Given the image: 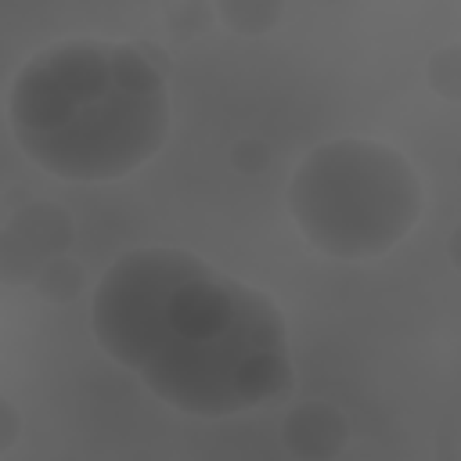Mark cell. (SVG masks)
Listing matches in <instances>:
<instances>
[{
    "mask_svg": "<svg viewBox=\"0 0 461 461\" xmlns=\"http://www.w3.org/2000/svg\"><path fill=\"white\" fill-rule=\"evenodd\" d=\"M90 328L115 364L191 418L270 407L295 382L277 303L187 249L122 252L94 288Z\"/></svg>",
    "mask_w": 461,
    "mask_h": 461,
    "instance_id": "1",
    "label": "cell"
},
{
    "mask_svg": "<svg viewBox=\"0 0 461 461\" xmlns=\"http://www.w3.org/2000/svg\"><path fill=\"white\" fill-rule=\"evenodd\" d=\"M7 122L18 148L50 176L122 180L169 137L166 68L133 43L58 40L18 68Z\"/></svg>",
    "mask_w": 461,
    "mask_h": 461,
    "instance_id": "2",
    "label": "cell"
},
{
    "mask_svg": "<svg viewBox=\"0 0 461 461\" xmlns=\"http://www.w3.org/2000/svg\"><path fill=\"white\" fill-rule=\"evenodd\" d=\"M303 238L331 259H378L421 216V180L389 144L342 137L313 148L288 184Z\"/></svg>",
    "mask_w": 461,
    "mask_h": 461,
    "instance_id": "3",
    "label": "cell"
},
{
    "mask_svg": "<svg viewBox=\"0 0 461 461\" xmlns=\"http://www.w3.org/2000/svg\"><path fill=\"white\" fill-rule=\"evenodd\" d=\"M76 238L72 216L50 202H29L0 227V285L25 288L54 259L65 256Z\"/></svg>",
    "mask_w": 461,
    "mask_h": 461,
    "instance_id": "4",
    "label": "cell"
},
{
    "mask_svg": "<svg viewBox=\"0 0 461 461\" xmlns=\"http://www.w3.org/2000/svg\"><path fill=\"white\" fill-rule=\"evenodd\" d=\"M281 439L288 454L303 461L339 457L349 443V421L335 403H299L288 411Z\"/></svg>",
    "mask_w": 461,
    "mask_h": 461,
    "instance_id": "5",
    "label": "cell"
},
{
    "mask_svg": "<svg viewBox=\"0 0 461 461\" xmlns=\"http://www.w3.org/2000/svg\"><path fill=\"white\" fill-rule=\"evenodd\" d=\"M281 11H285V0H216L220 22L241 36L270 32L281 22Z\"/></svg>",
    "mask_w": 461,
    "mask_h": 461,
    "instance_id": "6",
    "label": "cell"
},
{
    "mask_svg": "<svg viewBox=\"0 0 461 461\" xmlns=\"http://www.w3.org/2000/svg\"><path fill=\"white\" fill-rule=\"evenodd\" d=\"M29 288H36V295H43L47 303H72L83 292V267L76 259H68V252L65 256H54L32 277Z\"/></svg>",
    "mask_w": 461,
    "mask_h": 461,
    "instance_id": "7",
    "label": "cell"
},
{
    "mask_svg": "<svg viewBox=\"0 0 461 461\" xmlns=\"http://www.w3.org/2000/svg\"><path fill=\"white\" fill-rule=\"evenodd\" d=\"M429 83L447 101L461 97V50L457 47H443L429 58Z\"/></svg>",
    "mask_w": 461,
    "mask_h": 461,
    "instance_id": "8",
    "label": "cell"
},
{
    "mask_svg": "<svg viewBox=\"0 0 461 461\" xmlns=\"http://www.w3.org/2000/svg\"><path fill=\"white\" fill-rule=\"evenodd\" d=\"M212 22V11L205 7V0H176V7L169 11V25L176 29L180 40L194 36V32H205Z\"/></svg>",
    "mask_w": 461,
    "mask_h": 461,
    "instance_id": "9",
    "label": "cell"
},
{
    "mask_svg": "<svg viewBox=\"0 0 461 461\" xmlns=\"http://www.w3.org/2000/svg\"><path fill=\"white\" fill-rule=\"evenodd\" d=\"M230 166L238 173H259L263 166H270V148L263 140H238L230 148Z\"/></svg>",
    "mask_w": 461,
    "mask_h": 461,
    "instance_id": "10",
    "label": "cell"
},
{
    "mask_svg": "<svg viewBox=\"0 0 461 461\" xmlns=\"http://www.w3.org/2000/svg\"><path fill=\"white\" fill-rule=\"evenodd\" d=\"M18 432H22V414L0 396V454H7L18 443Z\"/></svg>",
    "mask_w": 461,
    "mask_h": 461,
    "instance_id": "11",
    "label": "cell"
}]
</instances>
